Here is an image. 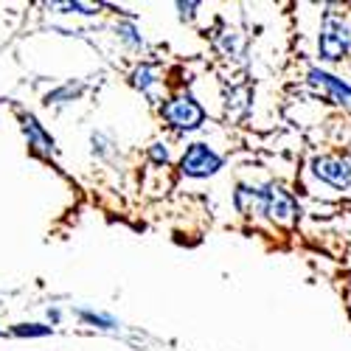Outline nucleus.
Returning <instances> with one entry per match:
<instances>
[{
  "label": "nucleus",
  "mask_w": 351,
  "mask_h": 351,
  "mask_svg": "<svg viewBox=\"0 0 351 351\" xmlns=\"http://www.w3.org/2000/svg\"><path fill=\"white\" fill-rule=\"evenodd\" d=\"M17 121H20L23 138H25V143H28V149H32V152H37V155H43V158H51V155L56 152L53 135L43 127V121L37 119L34 112L20 110V112H17Z\"/></svg>",
  "instance_id": "obj_7"
},
{
  "label": "nucleus",
  "mask_w": 351,
  "mask_h": 351,
  "mask_svg": "<svg viewBox=\"0 0 351 351\" xmlns=\"http://www.w3.org/2000/svg\"><path fill=\"white\" fill-rule=\"evenodd\" d=\"M233 206H237V211L245 217L265 214V191H261V186L239 183L237 191H233Z\"/></svg>",
  "instance_id": "obj_8"
},
{
  "label": "nucleus",
  "mask_w": 351,
  "mask_h": 351,
  "mask_svg": "<svg viewBox=\"0 0 351 351\" xmlns=\"http://www.w3.org/2000/svg\"><path fill=\"white\" fill-rule=\"evenodd\" d=\"M0 335H3V332H0Z\"/></svg>",
  "instance_id": "obj_21"
},
{
  "label": "nucleus",
  "mask_w": 351,
  "mask_h": 351,
  "mask_svg": "<svg viewBox=\"0 0 351 351\" xmlns=\"http://www.w3.org/2000/svg\"><path fill=\"white\" fill-rule=\"evenodd\" d=\"M56 9H65L62 14H84V17L99 14V6H87V3H56Z\"/></svg>",
  "instance_id": "obj_18"
},
{
  "label": "nucleus",
  "mask_w": 351,
  "mask_h": 351,
  "mask_svg": "<svg viewBox=\"0 0 351 351\" xmlns=\"http://www.w3.org/2000/svg\"><path fill=\"white\" fill-rule=\"evenodd\" d=\"M112 32H115V40H119L124 48H130V51H143L146 40H143V34H141V28H138L135 17L119 20V23H115Z\"/></svg>",
  "instance_id": "obj_14"
},
{
  "label": "nucleus",
  "mask_w": 351,
  "mask_h": 351,
  "mask_svg": "<svg viewBox=\"0 0 351 351\" xmlns=\"http://www.w3.org/2000/svg\"><path fill=\"white\" fill-rule=\"evenodd\" d=\"M90 155L99 158V160H112L115 155H119V146H115L110 132H104V130L90 132Z\"/></svg>",
  "instance_id": "obj_15"
},
{
  "label": "nucleus",
  "mask_w": 351,
  "mask_h": 351,
  "mask_svg": "<svg viewBox=\"0 0 351 351\" xmlns=\"http://www.w3.org/2000/svg\"><path fill=\"white\" fill-rule=\"evenodd\" d=\"M12 337H25V340H40V337H51L53 335V326L48 324H14L9 329Z\"/></svg>",
  "instance_id": "obj_16"
},
{
  "label": "nucleus",
  "mask_w": 351,
  "mask_h": 351,
  "mask_svg": "<svg viewBox=\"0 0 351 351\" xmlns=\"http://www.w3.org/2000/svg\"><path fill=\"white\" fill-rule=\"evenodd\" d=\"M197 9H199V3H183V0L178 3V14H180L183 23H191L197 17Z\"/></svg>",
  "instance_id": "obj_19"
},
{
  "label": "nucleus",
  "mask_w": 351,
  "mask_h": 351,
  "mask_svg": "<svg viewBox=\"0 0 351 351\" xmlns=\"http://www.w3.org/2000/svg\"><path fill=\"white\" fill-rule=\"evenodd\" d=\"M265 191V217L281 228H292L301 217V208L295 197H292L287 189H281L278 183H265L261 186Z\"/></svg>",
  "instance_id": "obj_4"
},
{
  "label": "nucleus",
  "mask_w": 351,
  "mask_h": 351,
  "mask_svg": "<svg viewBox=\"0 0 351 351\" xmlns=\"http://www.w3.org/2000/svg\"><path fill=\"white\" fill-rule=\"evenodd\" d=\"M73 315L82 320L84 326H90V329H99V332H121V320L110 315V312H101V309H93V306H76Z\"/></svg>",
  "instance_id": "obj_10"
},
{
  "label": "nucleus",
  "mask_w": 351,
  "mask_h": 351,
  "mask_svg": "<svg viewBox=\"0 0 351 351\" xmlns=\"http://www.w3.org/2000/svg\"><path fill=\"white\" fill-rule=\"evenodd\" d=\"M214 48L225 56V60H242L247 43H245V37L237 32V28H222L219 34H214Z\"/></svg>",
  "instance_id": "obj_13"
},
{
  "label": "nucleus",
  "mask_w": 351,
  "mask_h": 351,
  "mask_svg": "<svg viewBox=\"0 0 351 351\" xmlns=\"http://www.w3.org/2000/svg\"><path fill=\"white\" fill-rule=\"evenodd\" d=\"M62 317H65V312H62L60 306H48V309H45L48 326H60V324H62Z\"/></svg>",
  "instance_id": "obj_20"
},
{
  "label": "nucleus",
  "mask_w": 351,
  "mask_h": 351,
  "mask_svg": "<svg viewBox=\"0 0 351 351\" xmlns=\"http://www.w3.org/2000/svg\"><path fill=\"white\" fill-rule=\"evenodd\" d=\"M225 110L230 119H247L253 110V87L250 84H233L225 96Z\"/></svg>",
  "instance_id": "obj_12"
},
{
  "label": "nucleus",
  "mask_w": 351,
  "mask_h": 351,
  "mask_svg": "<svg viewBox=\"0 0 351 351\" xmlns=\"http://www.w3.org/2000/svg\"><path fill=\"white\" fill-rule=\"evenodd\" d=\"M351 51V25H346L340 17L326 14L317 34V56L320 62H340Z\"/></svg>",
  "instance_id": "obj_3"
},
{
  "label": "nucleus",
  "mask_w": 351,
  "mask_h": 351,
  "mask_svg": "<svg viewBox=\"0 0 351 351\" xmlns=\"http://www.w3.org/2000/svg\"><path fill=\"white\" fill-rule=\"evenodd\" d=\"M222 166H225V158L211 143H202V141L189 143L183 158H180V174L183 178H191V180H208L214 174H219Z\"/></svg>",
  "instance_id": "obj_2"
},
{
  "label": "nucleus",
  "mask_w": 351,
  "mask_h": 351,
  "mask_svg": "<svg viewBox=\"0 0 351 351\" xmlns=\"http://www.w3.org/2000/svg\"><path fill=\"white\" fill-rule=\"evenodd\" d=\"M306 82L315 87V90L324 93L332 104L351 110V84L343 82L340 76H335V73H329V71H324V68L315 65V68L306 71Z\"/></svg>",
  "instance_id": "obj_6"
},
{
  "label": "nucleus",
  "mask_w": 351,
  "mask_h": 351,
  "mask_svg": "<svg viewBox=\"0 0 351 351\" xmlns=\"http://www.w3.org/2000/svg\"><path fill=\"white\" fill-rule=\"evenodd\" d=\"M84 90H87V84H84L82 79H68V82H62L60 87L48 90L45 99H43V104H45V107H53V110H62V107L79 101Z\"/></svg>",
  "instance_id": "obj_9"
},
{
  "label": "nucleus",
  "mask_w": 351,
  "mask_h": 351,
  "mask_svg": "<svg viewBox=\"0 0 351 351\" xmlns=\"http://www.w3.org/2000/svg\"><path fill=\"white\" fill-rule=\"evenodd\" d=\"M149 160L158 163V166H166V163L171 160V155H169V143H166V141H155V143H149Z\"/></svg>",
  "instance_id": "obj_17"
},
{
  "label": "nucleus",
  "mask_w": 351,
  "mask_h": 351,
  "mask_svg": "<svg viewBox=\"0 0 351 351\" xmlns=\"http://www.w3.org/2000/svg\"><path fill=\"white\" fill-rule=\"evenodd\" d=\"M312 174L337 191H346L351 186V160L340 158V155H317L312 160Z\"/></svg>",
  "instance_id": "obj_5"
},
{
  "label": "nucleus",
  "mask_w": 351,
  "mask_h": 351,
  "mask_svg": "<svg viewBox=\"0 0 351 351\" xmlns=\"http://www.w3.org/2000/svg\"><path fill=\"white\" fill-rule=\"evenodd\" d=\"M130 84L135 87L138 93H143L146 99L155 101V87L160 84V73H158V65L152 62H138L130 73Z\"/></svg>",
  "instance_id": "obj_11"
},
{
  "label": "nucleus",
  "mask_w": 351,
  "mask_h": 351,
  "mask_svg": "<svg viewBox=\"0 0 351 351\" xmlns=\"http://www.w3.org/2000/svg\"><path fill=\"white\" fill-rule=\"evenodd\" d=\"M160 119L166 121L169 130L189 135L197 132L206 124V107H202L191 93H178L160 104Z\"/></svg>",
  "instance_id": "obj_1"
}]
</instances>
